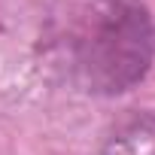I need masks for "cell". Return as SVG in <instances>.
Here are the masks:
<instances>
[{"label": "cell", "mask_w": 155, "mask_h": 155, "mask_svg": "<svg viewBox=\"0 0 155 155\" xmlns=\"http://www.w3.org/2000/svg\"><path fill=\"white\" fill-rule=\"evenodd\" d=\"M155 55V25L140 0H85L67 31L70 70L85 91L134 88Z\"/></svg>", "instance_id": "6da1fadb"}, {"label": "cell", "mask_w": 155, "mask_h": 155, "mask_svg": "<svg viewBox=\"0 0 155 155\" xmlns=\"http://www.w3.org/2000/svg\"><path fill=\"white\" fill-rule=\"evenodd\" d=\"M110 155H155V119L131 122L110 143Z\"/></svg>", "instance_id": "7a4b0ae2"}]
</instances>
